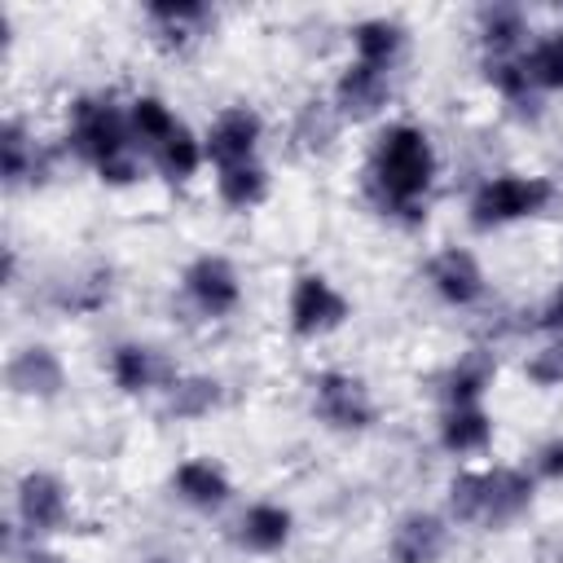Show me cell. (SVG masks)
<instances>
[{"label":"cell","instance_id":"obj_4","mask_svg":"<svg viewBox=\"0 0 563 563\" xmlns=\"http://www.w3.org/2000/svg\"><path fill=\"white\" fill-rule=\"evenodd\" d=\"M559 198V185L550 176H537V172H497V176H484L475 189H471V202H466V220L475 233H497V229H510V224H523V220H537L554 207Z\"/></svg>","mask_w":563,"mask_h":563},{"label":"cell","instance_id":"obj_23","mask_svg":"<svg viewBox=\"0 0 563 563\" xmlns=\"http://www.w3.org/2000/svg\"><path fill=\"white\" fill-rule=\"evenodd\" d=\"M347 44H352V57L365 62V66H378V70H396L400 57H405V44H409V31L396 22V18H361L347 26Z\"/></svg>","mask_w":563,"mask_h":563},{"label":"cell","instance_id":"obj_2","mask_svg":"<svg viewBox=\"0 0 563 563\" xmlns=\"http://www.w3.org/2000/svg\"><path fill=\"white\" fill-rule=\"evenodd\" d=\"M66 150L92 167V176L110 189H128L145 172V154L132 141L128 106L110 92H79L66 110Z\"/></svg>","mask_w":563,"mask_h":563},{"label":"cell","instance_id":"obj_35","mask_svg":"<svg viewBox=\"0 0 563 563\" xmlns=\"http://www.w3.org/2000/svg\"><path fill=\"white\" fill-rule=\"evenodd\" d=\"M141 563H176L172 554H150V559H141Z\"/></svg>","mask_w":563,"mask_h":563},{"label":"cell","instance_id":"obj_27","mask_svg":"<svg viewBox=\"0 0 563 563\" xmlns=\"http://www.w3.org/2000/svg\"><path fill=\"white\" fill-rule=\"evenodd\" d=\"M150 167H154L167 185H189V180L207 167V145H202V136H198L189 123H180V128L150 154Z\"/></svg>","mask_w":563,"mask_h":563},{"label":"cell","instance_id":"obj_33","mask_svg":"<svg viewBox=\"0 0 563 563\" xmlns=\"http://www.w3.org/2000/svg\"><path fill=\"white\" fill-rule=\"evenodd\" d=\"M537 325L545 330V334H554V339H563V282L545 295V303H541V312H537Z\"/></svg>","mask_w":563,"mask_h":563},{"label":"cell","instance_id":"obj_24","mask_svg":"<svg viewBox=\"0 0 563 563\" xmlns=\"http://www.w3.org/2000/svg\"><path fill=\"white\" fill-rule=\"evenodd\" d=\"M224 409V383L216 374H176L163 391V418L172 422H202Z\"/></svg>","mask_w":563,"mask_h":563},{"label":"cell","instance_id":"obj_25","mask_svg":"<svg viewBox=\"0 0 563 563\" xmlns=\"http://www.w3.org/2000/svg\"><path fill=\"white\" fill-rule=\"evenodd\" d=\"M273 194V176L264 167V158H251V163H233V167H216V198L229 207V211H255L264 207Z\"/></svg>","mask_w":563,"mask_h":563},{"label":"cell","instance_id":"obj_10","mask_svg":"<svg viewBox=\"0 0 563 563\" xmlns=\"http://www.w3.org/2000/svg\"><path fill=\"white\" fill-rule=\"evenodd\" d=\"M106 374H110V383L119 387V396H132V400H141V396H150V391H167V383L180 374L154 343H141V339H119V343H110V352H106Z\"/></svg>","mask_w":563,"mask_h":563},{"label":"cell","instance_id":"obj_16","mask_svg":"<svg viewBox=\"0 0 563 563\" xmlns=\"http://www.w3.org/2000/svg\"><path fill=\"white\" fill-rule=\"evenodd\" d=\"M167 488L180 506H189L198 515H216L233 501V475L207 453H194V457L176 462L172 475H167Z\"/></svg>","mask_w":563,"mask_h":563},{"label":"cell","instance_id":"obj_30","mask_svg":"<svg viewBox=\"0 0 563 563\" xmlns=\"http://www.w3.org/2000/svg\"><path fill=\"white\" fill-rule=\"evenodd\" d=\"M339 128H343V123H339V114H334L330 101H308V106L299 110L295 141H299L308 154H321V150H330V141H334Z\"/></svg>","mask_w":563,"mask_h":563},{"label":"cell","instance_id":"obj_14","mask_svg":"<svg viewBox=\"0 0 563 563\" xmlns=\"http://www.w3.org/2000/svg\"><path fill=\"white\" fill-rule=\"evenodd\" d=\"M453 545V523L440 510H405L387 532V563H440Z\"/></svg>","mask_w":563,"mask_h":563},{"label":"cell","instance_id":"obj_28","mask_svg":"<svg viewBox=\"0 0 563 563\" xmlns=\"http://www.w3.org/2000/svg\"><path fill=\"white\" fill-rule=\"evenodd\" d=\"M128 128H132L136 150L150 158V154L180 128V119H176V110H172L158 92H136V97L128 101Z\"/></svg>","mask_w":563,"mask_h":563},{"label":"cell","instance_id":"obj_22","mask_svg":"<svg viewBox=\"0 0 563 563\" xmlns=\"http://www.w3.org/2000/svg\"><path fill=\"white\" fill-rule=\"evenodd\" d=\"M493 383H497V356L488 347H466L440 374V405H484Z\"/></svg>","mask_w":563,"mask_h":563},{"label":"cell","instance_id":"obj_34","mask_svg":"<svg viewBox=\"0 0 563 563\" xmlns=\"http://www.w3.org/2000/svg\"><path fill=\"white\" fill-rule=\"evenodd\" d=\"M22 563H70V559H66V554H57V550H48V545H26Z\"/></svg>","mask_w":563,"mask_h":563},{"label":"cell","instance_id":"obj_9","mask_svg":"<svg viewBox=\"0 0 563 563\" xmlns=\"http://www.w3.org/2000/svg\"><path fill=\"white\" fill-rule=\"evenodd\" d=\"M4 387H9L18 400L53 405V400L66 396L70 369H66V361H62L48 343H22V347H13V356L4 361Z\"/></svg>","mask_w":563,"mask_h":563},{"label":"cell","instance_id":"obj_8","mask_svg":"<svg viewBox=\"0 0 563 563\" xmlns=\"http://www.w3.org/2000/svg\"><path fill=\"white\" fill-rule=\"evenodd\" d=\"M180 295L202 321H224L242 308V273L229 255L202 251L180 268Z\"/></svg>","mask_w":563,"mask_h":563},{"label":"cell","instance_id":"obj_11","mask_svg":"<svg viewBox=\"0 0 563 563\" xmlns=\"http://www.w3.org/2000/svg\"><path fill=\"white\" fill-rule=\"evenodd\" d=\"M422 277L444 308H475L488 295V273H484L479 255L466 246H440L422 264Z\"/></svg>","mask_w":563,"mask_h":563},{"label":"cell","instance_id":"obj_7","mask_svg":"<svg viewBox=\"0 0 563 563\" xmlns=\"http://www.w3.org/2000/svg\"><path fill=\"white\" fill-rule=\"evenodd\" d=\"M352 321V299L321 273V268H303L290 282L286 295V330L303 343H317L334 330H343Z\"/></svg>","mask_w":563,"mask_h":563},{"label":"cell","instance_id":"obj_19","mask_svg":"<svg viewBox=\"0 0 563 563\" xmlns=\"http://www.w3.org/2000/svg\"><path fill=\"white\" fill-rule=\"evenodd\" d=\"M145 26L154 31V44L167 53H185L194 48L211 26H216V9L198 4V0H176V4H145Z\"/></svg>","mask_w":563,"mask_h":563},{"label":"cell","instance_id":"obj_3","mask_svg":"<svg viewBox=\"0 0 563 563\" xmlns=\"http://www.w3.org/2000/svg\"><path fill=\"white\" fill-rule=\"evenodd\" d=\"M537 479L528 466L497 462V466H475L457 471L444 488V515L453 528H475V532H501L519 523L532 501H537Z\"/></svg>","mask_w":563,"mask_h":563},{"label":"cell","instance_id":"obj_31","mask_svg":"<svg viewBox=\"0 0 563 563\" xmlns=\"http://www.w3.org/2000/svg\"><path fill=\"white\" fill-rule=\"evenodd\" d=\"M523 374L537 383V387H563V339H554V343H545L541 352H532L528 356V365H523Z\"/></svg>","mask_w":563,"mask_h":563},{"label":"cell","instance_id":"obj_1","mask_svg":"<svg viewBox=\"0 0 563 563\" xmlns=\"http://www.w3.org/2000/svg\"><path fill=\"white\" fill-rule=\"evenodd\" d=\"M435 176H440V158H435V145H431L427 128H418L409 119H391L374 132L361 185H365L369 207L383 220H391L400 229L422 224Z\"/></svg>","mask_w":563,"mask_h":563},{"label":"cell","instance_id":"obj_20","mask_svg":"<svg viewBox=\"0 0 563 563\" xmlns=\"http://www.w3.org/2000/svg\"><path fill=\"white\" fill-rule=\"evenodd\" d=\"M110 295H114V268L101 264V260H92V264L75 268L70 277H62V282L53 286L48 303H53L62 317L79 321V317H97V312L110 303Z\"/></svg>","mask_w":563,"mask_h":563},{"label":"cell","instance_id":"obj_6","mask_svg":"<svg viewBox=\"0 0 563 563\" xmlns=\"http://www.w3.org/2000/svg\"><path fill=\"white\" fill-rule=\"evenodd\" d=\"M70 523V484L48 466H26L13 484V532L26 545H40Z\"/></svg>","mask_w":563,"mask_h":563},{"label":"cell","instance_id":"obj_13","mask_svg":"<svg viewBox=\"0 0 563 563\" xmlns=\"http://www.w3.org/2000/svg\"><path fill=\"white\" fill-rule=\"evenodd\" d=\"M260 141H264V114L246 101L238 106H224L207 132H202V145H207V163L211 167H233V163H251L260 158Z\"/></svg>","mask_w":563,"mask_h":563},{"label":"cell","instance_id":"obj_26","mask_svg":"<svg viewBox=\"0 0 563 563\" xmlns=\"http://www.w3.org/2000/svg\"><path fill=\"white\" fill-rule=\"evenodd\" d=\"M479 70H484V84L523 119H537V106H541V92L532 88L528 70H523V53L519 57H479Z\"/></svg>","mask_w":563,"mask_h":563},{"label":"cell","instance_id":"obj_12","mask_svg":"<svg viewBox=\"0 0 563 563\" xmlns=\"http://www.w3.org/2000/svg\"><path fill=\"white\" fill-rule=\"evenodd\" d=\"M391 75L396 70H378V66H365L356 57L343 62V70L334 75V88H330V106L339 114V123H369L387 110L391 101Z\"/></svg>","mask_w":563,"mask_h":563},{"label":"cell","instance_id":"obj_15","mask_svg":"<svg viewBox=\"0 0 563 563\" xmlns=\"http://www.w3.org/2000/svg\"><path fill=\"white\" fill-rule=\"evenodd\" d=\"M229 537H233V545H238L242 554L273 559V554H282V550L295 541V510H290L286 501L260 497V501H251V506L233 519Z\"/></svg>","mask_w":563,"mask_h":563},{"label":"cell","instance_id":"obj_18","mask_svg":"<svg viewBox=\"0 0 563 563\" xmlns=\"http://www.w3.org/2000/svg\"><path fill=\"white\" fill-rule=\"evenodd\" d=\"M497 418L488 405H440L435 418V440L449 457H479L493 449Z\"/></svg>","mask_w":563,"mask_h":563},{"label":"cell","instance_id":"obj_32","mask_svg":"<svg viewBox=\"0 0 563 563\" xmlns=\"http://www.w3.org/2000/svg\"><path fill=\"white\" fill-rule=\"evenodd\" d=\"M528 471H532L537 484H563V435L541 440L528 457Z\"/></svg>","mask_w":563,"mask_h":563},{"label":"cell","instance_id":"obj_29","mask_svg":"<svg viewBox=\"0 0 563 563\" xmlns=\"http://www.w3.org/2000/svg\"><path fill=\"white\" fill-rule=\"evenodd\" d=\"M523 70L541 97L563 92V26L532 35V44L523 48Z\"/></svg>","mask_w":563,"mask_h":563},{"label":"cell","instance_id":"obj_21","mask_svg":"<svg viewBox=\"0 0 563 563\" xmlns=\"http://www.w3.org/2000/svg\"><path fill=\"white\" fill-rule=\"evenodd\" d=\"M475 35H479V57H519L532 44V26L519 4H479Z\"/></svg>","mask_w":563,"mask_h":563},{"label":"cell","instance_id":"obj_17","mask_svg":"<svg viewBox=\"0 0 563 563\" xmlns=\"http://www.w3.org/2000/svg\"><path fill=\"white\" fill-rule=\"evenodd\" d=\"M0 172H4V189H26V185H44L53 172L48 150L35 141V132L26 128V119L9 114L0 123Z\"/></svg>","mask_w":563,"mask_h":563},{"label":"cell","instance_id":"obj_5","mask_svg":"<svg viewBox=\"0 0 563 563\" xmlns=\"http://www.w3.org/2000/svg\"><path fill=\"white\" fill-rule=\"evenodd\" d=\"M308 409L334 435H365L378 422V400L369 383L352 369H317L308 378Z\"/></svg>","mask_w":563,"mask_h":563}]
</instances>
